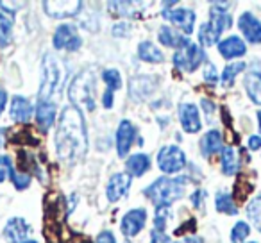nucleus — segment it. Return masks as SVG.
<instances>
[{
    "label": "nucleus",
    "instance_id": "nucleus-40",
    "mask_svg": "<svg viewBox=\"0 0 261 243\" xmlns=\"http://www.w3.org/2000/svg\"><path fill=\"white\" fill-rule=\"evenodd\" d=\"M200 105H202L206 118H207V120H211V116H213V115H215V111H217V105H215L213 102L210 100V98H202V100H200Z\"/></svg>",
    "mask_w": 261,
    "mask_h": 243
},
{
    "label": "nucleus",
    "instance_id": "nucleus-19",
    "mask_svg": "<svg viewBox=\"0 0 261 243\" xmlns=\"http://www.w3.org/2000/svg\"><path fill=\"white\" fill-rule=\"evenodd\" d=\"M56 104L54 102H38V105L34 107V116H36L38 127L41 129L43 132H47L48 129L54 125L56 122Z\"/></svg>",
    "mask_w": 261,
    "mask_h": 243
},
{
    "label": "nucleus",
    "instance_id": "nucleus-43",
    "mask_svg": "<svg viewBox=\"0 0 261 243\" xmlns=\"http://www.w3.org/2000/svg\"><path fill=\"white\" fill-rule=\"evenodd\" d=\"M113 102H115V95H113V91L106 90L104 95H102V105H104V109H111Z\"/></svg>",
    "mask_w": 261,
    "mask_h": 243
},
{
    "label": "nucleus",
    "instance_id": "nucleus-51",
    "mask_svg": "<svg viewBox=\"0 0 261 243\" xmlns=\"http://www.w3.org/2000/svg\"><path fill=\"white\" fill-rule=\"evenodd\" d=\"M247 243H257V241H247Z\"/></svg>",
    "mask_w": 261,
    "mask_h": 243
},
{
    "label": "nucleus",
    "instance_id": "nucleus-29",
    "mask_svg": "<svg viewBox=\"0 0 261 243\" xmlns=\"http://www.w3.org/2000/svg\"><path fill=\"white\" fill-rule=\"evenodd\" d=\"M245 213L249 220L256 225V229L261 232V195H256L245 207Z\"/></svg>",
    "mask_w": 261,
    "mask_h": 243
},
{
    "label": "nucleus",
    "instance_id": "nucleus-27",
    "mask_svg": "<svg viewBox=\"0 0 261 243\" xmlns=\"http://www.w3.org/2000/svg\"><path fill=\"white\" fill-rule=\"evenodd\" d=\"M245 63L243 61H236V63H229L227 66H224V70H222V75L218 77V80H220L222 86L225 88H231L232 84H234V79L238 73H242L243 70H245Z\"/></svg>",
    "mask_w": 261,
    "mask_h": 243
},
{
    "label": "nucleus",
    "instance_id": "nucleus-8",
    "mask_svg": "<svg viewBox=\"0 0 261 243\" xmlns=\"http://www.w3.org/2000/svg\"><path fill=\"white\" fill-rule=\"evenodd\" d=\"M54 43L56 50H66V52H77L83 45L79 33H77V27L72 23H63L56 29L54 33Z\"/></svg>",
    "mask_w": 261,
    "mask_h": 243
},
{
    "label": "nucleus",
    "instance_id": "nucleus-32",
    "mask_svg": "<svg viewBox=\"0 0 261 243\" xmlns=\"http://www.w3.org/2000/svg\"><path fill=\"white\" fill-rule=\"evenodd\" d=\"M102 79H104L106 86L109 91H116L122 88V73L116 68H108L102 72Z\"/></svg>",
    "mask_w": 261,
    "mask_h": 243
},
{
    "label": "nucleus",
    "instance_id": "nucleus-26",
    "mask_svg": "<svg viewBox=\"0 0 261 243\" xmlns=\"http://www.w3.org/2000/svg\"><path fill=\"white\" fill-rule=\"evenodd\" d=\"M138 58L145 63H152V65H158V63L165 61V54L152 43V41H142L138 45Z\"/></svg>",
    "mask_w": 261,
    "mask_h": 243
},
{
    "label": "nucleus",
    "instance_id": "nucleus-1",
    "mask_svg": "<svg viewBox=\"0 0 261 243\" xmlns=\"http://www.w3.org/2000/svg\"><path fill=\"white\" fill-rule=\"evenodd\" d=\"M56 152L58 157L66 165H73L84 157L88 150V132L84 116L73 105H66L59 116L56 127Z\"/></svg>",
    "mask_w": 261,
    "mask_h": 243
},
{
    "label": "nucleus",
    "instance_id": "nucleus-12",
    "mask_svg": "<svg viewBox=\"0 0 261 243\" xmlns=\"http://www.w3.org/2000/svg\"><path fill=\"white\" fill-rule=\"evenodd\" d=\"M136 140V127L129 120H122L116 129V154L118 157H127Z\"/></svg>",
    "mask_w": 261,
    "mask_h": 243
},
{
    "label": "nucleus",
    "instance_id": "nucleus-35",
    "mask_svg": "<svg viewBox=\"0 0 261 243\" xmlns=\"http://www.w3.org/2000/svg\"><path fill=\"white\" fill-rule=\"evenodd\" d=\"M9 179H11V182L15 184L16 190H25V188H29V184H31V175L27 174V172L13 170L11 175H9Z\"/></svg>",
    "mask_w": 261,
    "mask_h": 243
},
{
    "label": "nucleus",
    "instance_id": "nucleus-13",
    "mask_svg": "<svg viewBox=\"0 0 261 243\" xmlns=\"http://www.w3.org/2000/svg\"><path fill=\"white\" fill-rule=\"evenodd\" d=\"M130 190V175L127 172H118V174L111 175L108 186H106V197L109 202H118L120 199L129 193Z\"/></svg>",
    "mask_w": 261,
    "mask_h": 243
},
{
    "label": "nucleus",
    "instance_id": "nucleus-21",
    "mask_svg": "<svg viewBox=\"0 0 261 243\" xmlns=\"http://www.w3.org/2000/svg\"><path fill=\"white\" fill-rule=\"evenodd\" d=\"M127 174L135 175V177H142L145 172L150 170V156L145 152H136L133 156L127 157L125 161Z\"/></svg>",
    "mask_w": 261,
    "mask_h": 243
},
{
    "label": "nucleus",
    "instance_id": "nucleus-14",
    "mask_svg": "<svg viewBox=\"0 0 261 243\" xmlns=\"http://www.w3.org/2000/svg\"><path fill=\"white\" fill-rule=\"evenodd\" d=\"M179 122H181L182 131L190 132V134H195L202 129L199 109L192 102H185V104L179 105Z\"/></svg>",
    "mask_w": 261,
    "mask_h": 243
},
{
    "label": "nucleus",
    "instance_id": "nucleus-17",
    "mask_svg": "<svg viewBox=\"0 0 261 243\" xmlns=\"http://www.w3.org/2000/svg\"><path fill=\"white\" fill-rule=\"evenodd\" d=\"M9 115H11L13 122H16V124H29L34 115V107L29 98L22 97V95H15L11 100Z\"/></svg>",
    "mask_w": 261,
    "mask_h": 243
},
{
    "label": "nucleus",
    "instance_id": "nucleus-50",
    "mask_svg": "<svg viewBox=\"0 0 261 243\" xmlns=\"http://www.w3.org/2000/svg\"><path fill=\"white\" fill-rule=\"evenodd\" d=\"M23 243H38L36 239H27V241H23Z\"/></svg>",
    "mask_w": 261,
    "mask_h": 243
},
{
    "label": "nucleus",
    "instance_id": "nucleus-49",
    "mask_svg": "<svg viewBox=\"0 0 261 243\" xmlns=\"http://www.w3.org/2000/svg\"><path fill=\"white\" fill-rule=\"evenodd\" d=\"M257 127H259V132H261V109L257 111Z\"/></svg>",
    "mask_w": 261,
    "mask_h": 243
},
{
    "label": "nucleus",
    "instance_id": "nucleus-33",
    "mask_svg": "<svg viewBox=\"0 0 261 243\" xmlns=\"http://www.w3.org/2000/svg\"><path fill=\"white\" fill-rule=\"evenodd\" d=\"M250 234V225L247 222H236L231 231V243H245V239Z\"/></svg>",
    "mask_w": 261,
    "mask_h": 243
},
{
    "label": "nucleus",
    "instance_id": "nucleus-23",
    "mask_svg": "<svg viewBox=\"0 0 261 243\" xmlns=\"http://www.w3.org/2000/svg\"><path fill=\"white\" fill-rule=\"evenodd\" d=\"M158 83H152V77H136V79L130 80V97L136 98V100H142L143 97H147V95H150L154 90H156Z\"/></svg>",
    "mask_w": 261,
    "mask_h": 243
},
{
    "label": "nucleus",
    "instance_id": "nucleus-34",
    "mask_svg": "<svg viewBox=\"0 0 261 243\" xmlns=\"http://www.w3.org/2000/svg\"><path fill=\"white\" fill-rule=\"evenodd\" d=\"M170 217H172L170 207H156V213H154V229L156 231H165Z\"/></svg>",
    "mask_w": 261,
    "mask_h": 243
},
{
    "label": "nucleus",
    "instance_id": "nucleus-44",
    "mask_svg": "<svg viewBox=\"0 0 261 243\" xmlns=\"http://www.w3.org/2000/svg\"><path fill=\"white\" fill-rule=\"evenodd\" d=\"M247 147H249L250 150H259L261 149V136H249V140H247Z\"/></svg>",
    "mask_w": 261,
    "mask_h": 243
},
{
    "label": "nucleus",
    "instance_id": "nucleus-2",
    "mask_svg": "<svg viewBox=\"0 0 261 243\" xmlns=\"http://www.w3.org/2000/svg\"><path fill=\"white\" fill-rule=\"evenodd\" d=\"M190 182V177H160L145 188V197L156 207H170L175 200H179L186 192V184Z\"/></svg>",
    "mask_w": 261,
    "mask_h": 243
},
{
    "label": "nucleus",
    "instance_id": "nucleus-36",
    "mask_svg": "<svg viewBox=\"0 0 261 243\" xmlns=\"http://www.w3.org/2000/svg\"><path fill=\"white\" fill-rule=\"evenodd\" d=\"M15 170L13 161L9 156H0V182H4L6 179L11 175V172Z\"/></svg>",
    "mask_w": 261,
    "mask_h": 243
},
{
    "label": "nucleus",
    "instance_id": "nucleus-30",
    "mask_svg": "<svg viewBox=\"0 0 261 243\" xmlns=\"http://www.w3.org/2000/svg\"><path fill=\"white\" fill-rule=\"evenodd\" d=\"M13 40V20L8 15L0 13V47L4 48Z\"/></svg>",
    "mask_w": 261,
    "mask_h": 243
},
{
    "label": "nucleus",
    "instance_id": "nucleus-10",
    "mask_svg": "<svg viewBox=\"0 0 261 243\" xmlns=\"http://www.w3.org/2000/svg\"><path fill=\"white\" fill-rule=\"evenodd\" d=\"M163 18L167 22L174 23L177 29H181L185 34H192L193 33V27H195V11L188 8H177V9H163L161 11Z\"/></svg>",
    "mask_w": 261,
    "mask_h": 243
},
{
    "label": "nucleus",
    "instance_id": "nucleus-41",
    "mask_svg": "<svg viewBox=\"0 0 261 243\" xmlns=\"http://www.w3.org/2000/svg\"><path fill=\"white\" fill-rule=\"evenodd\" d=\"M207 193L204 192V190H195V192L190 195V200H192V206L193 207H200V204H202V200L206 199Z\"/></svg>",
    "mask_w": 261,
    "mask_h": 243
},
{
    "label": "nucleus",
    "instance_id": "nucleus-16",
    "mask_svg": "<svg viewBox=\"0 0 261 243\" xmlns=\"http://www.w3.org/2000/svg\"><path fill=\"white\" fill-rule=\"evenodd\" d=\"M29 234H31V225L20 217L11 218L4 227V238L8 239L9 243L27 241V239H29Z\"/></svg>",
    "mask_w": 261,
    "mask_h": 243
},
{
    "label": "nucleus",
    "instance_id": "nucleus-47",
    "mask_svg": "<svg viewBox=\"0 0 261 243\" xmlns=\"http://www.w3.org/2000/svg\"><path fill=\"white\" fill-rule=\"evenodd\" d=\"M175 243H204L202 238H199V236H186V238H182L181 241H175Z\"/></svg>",
    "mask_w": 261,
    "mask_h": 243
},
{
    "label": "nucleus",
    "instance_id": "nucleus-4",
    "mask_svg": "<svg viewBox=\"0 0 261 243\" xmlns=\"http://www.w3.org/2000/svg\"><path fill=\"white\" fill-rule=\"evenodd\" d=\"M63 66L61 61L56 58L52 52H47L43 56L41 63V80H40V91H38V100L40 102H50V98L59 90L63 80Z\"/></svg>",
    "mask_w": 261,
    "mask_h": 243
},
{
    "label": "nucleus",
    "instance_id": "nucleus-31",
    "mask_svg": "<svg viewBox=\"0 0 261 243\" xmlns=\"http://www.w3.org/2000/svg\"><path fill=\"white\" fill-rule=\"evenodd\" d=\"M138 4H135V2H109L108 8L109 11L113 13V15H120V16H136L138 15V11L133 8H136Z\"/></svg>",
    "mask_w": 261,
    "mask_h": 243
},
{
    "label": "nucleus",
    "instance_id": "nucleus-37",
    "mask_svg": "<svg viewBox=\"0 0 261 243\" xmlns=\"http://www.w3.org/2000/svg\"><path fill=\"white\" fill-rule=\"evenodd\" d=\"M23 6H25V2H6V0H0V8L4 9V13H8V15L18 13Z\"/></svg>",
    "mask_w": 261,
    "mask_h": 243
},
{
    "label": "nucleus",
    "instance_id": "nucleus-48",
    "mask_svg": "<svg viewBox=\"0 0 261 243\" xmlns=\"http://www.w3.org/2000/svg\"><path fill=\"white\" fill-rule=\"evenodd\" d=\"M6 129H2L0 127V149H2V145H4V142H6Z\"/></svg>",
    "mask_w": 261,
    "mask_h": 243
},
{
    "label": "nucleus",
    "instance_id": "nucleus-11",
    "mask_svg": "<svg viewBox=\"0 0 261 243\" xmlns=\"http://www.w3.org/2000/svg\"><path fill=\"white\" fill-rule=\"evenodd\" d=\"M81 8H83V2L79 0H47L43 2V9L50 18H72V16H77L81 13Z\"/></svg>",
    "mask_w": 261,
    "mask_h": 243
},
{
    "label": "nucleus",
    "instance_id": "nucleus-42",
    "mask_svg": "<svg viewBox=\"0 0 261 243\" xmlns=\"http://www.w3.org/2000/svg\"><path fill=\"white\" fill-rule=\"evenodd\" d=\"M97 243H116V238L111 231H102L97 236Z\"/></svg>",
    "mask_w": 261,
    "mask_h": 243
},
{
    "label": "nucleus",
    "instance_id": "nucleus-24",
    "mask_svg": "<svg viewBox=\"0 0 261 243\" xmlns=\"http://www.w3.org/2000/svg\"><path fill=\"white\" fill-rule=\"evenodd\" d=\"M220 168L224 175H234L240 170V157L232 147H224L220 152Z\"/></svg>",
    "mask_w": 261,
    "mask_h": 243
},
{
    "label": "nucleus",
    "instance_id": "nucleus-45",
    "mask_svg": "<svg viewBox=\"0 0 261 243\" xmlns=\"http://www.w3.org/2000/svg\"><path fill=\"white\" fill-rule=\"evenodd\" d=\"M127 31H129V23L122 22V23H116L115 29H113V34H115V36H118V34L120 36H125Z\"/></svg>",
    "mask_w": 261,
    "mask_h": 243
},
{
    "label": "nucleus",
    "instance_id": "nucleus-5",
    "mask_svg": "<svg viewBox=\"0 0 261 243\" xmlns=\"http://www.w3.org/2000/svg\"><path fill=\"white\" fill-rule=\"evenodd\" d=\"M227 9H211L210 20L202 23L199 29V41L202 47H213L218 45V40L232 25V18L227 15Z\"/></svg>",
    "mask_w": 261,
    "mask_h": 243
},
{
    "label": "nucleus",
    "instance_id": "nucleus-22",
    "mask_svg": "<svg viewBox=\"0 0 261 243\" xmlns=\"http://www.w3.org/2000/svg\"><path fill=\"white\" fill-rule=\"evenodd\" d=\"M222 145H224L222 132L217 131V129L207 131L206 134L202 136V140H200V149H202L204 156H213V154L222 152V149H224Z\"/></svg>",
    "mask_w": 261,
    "mask_h": 243
},
{
    "label": "nucleus",
    "instance_id": "nucleus-25",
    "mask_svg": "<svg viewBox=\"0 0 261 243\" xmlns=\"http://www.w3.org/2000/svg\"><path fill=\"white\" fill-rule=\"evenodd\" d=\"M243 86L247 90V95L249 98L254 102V104L261 105V72L254 70V72H249L243 79Z\"/></svg>",
    "mask_w": 261,
    "mask_h": 243
},
{
    "label": "nucleus",
    "instance_id": "nucleus-7",
    "mask_svg": "<svg viewBox=\"0 0 261 243\" xmlns=\"http://www.w3.org/2000/svg\"><path fill=\"white\" fill-rule=\"evenodd\" d=\"M204 61H206V52L202 50V47L192 43V41L182 50H177L174 54V65L179 70H186V72H195Z\"/></svg>",
    "mask_w": 261,
    "mask_h": 243
},
{
    "label": "nucleus",
    "instance_id": "nucleus-6",
    "mask_svg": "<svg viewBox=\"0 0 261 243\" xmlns=\"http://www.w3.org/2000/svg\"><path fill=\"white\" fill-rule=\"evenodd\" d=\"M158 167L163 174L174 175L185 170L186 167V156L177 145H165L158 152Z\"/></svg>",
    "mask_w": 261,
    "mask_h": 243
},
{
    "label": "nucleus",
    "instance_id": "nucleus-38",
    "mask_svg": "<svg viewBox=\"0 0 261 243\" xmlns=\"http://www.w3.org/2000/svg\"><path fill=\"white\" fill-rule=\"evenodd\" d=\"M150 243H175V241L170 238V236L165 234L163 231L152 229V231H150Z\"/></svg>",
    "mask_w": 261,
    "mask_h": 243
},
{
    "label": "nucleus",
    "instance_id": "nucleus-20",
    "mask_svg": "<svg viewBox=\"0 0 261 243\" xmlns=\"http://www.w3.org/2000/svg\"><path fill=\"white\" fill-rule=\"evenodd\" d=\"M158 38H160V41L165 45V47L174 48L175 52L182 50V48H185L186 45L190 43L188 38L182 36L181 33H177V31L172 29V27H168V25L160 27V31H158Z\"/></svg>",
    "mask_w": 261,
    "mask_h": 243
},
{
    "label": "nucleus",
    "instance_id": "nucleus-28",
    "mask_svg": "<svg viewBox=\"0 0 261 243\" xmlns=\"http://www.w3.org/2000/svg\"><path fill=\"white\" fill-rule=\"evenodd\" d=\"M215 206H217L218 213H224V214H236L238 209H236V204L232 200V197L225 192H218L217 197H215Z\"/></svg>",
    "mask_w": 261,
    "mask_h": 243
},
{
    "label": "nucleus",
    "instance_id": "nucleus-39",
    "mask_svg": "<svg viewBox=\"0 0 261 243\" xmlns=\"http://www.w3.org/2000/svg\"><path fill=\"white\" fill-rule=\"evenodd\" d=\"M204 79H206L207 83H211V84L218 83V73H217V68H215V65L207 63L206 68H204Z\"/></svg>",
    "mask_w": 261,
    "mask_h": 243
},
{
    "label": "nucleus",
    "instance_id": "nucleus-46",
    "mask_svg": "<svg viewBox=\"0 0 261 243\" xmlns=\"http://www.w3.org/2000/svg\"><path fill=\"white\" fill-rule=\"evenodd\" d=\"M6 104H8V93H6L4 90H0V116H2V113H4Z\"/></svg>",
    "mask_w": 261,
    "mask_h": 243
},
{
    "label": "nucleus",
    "instance_id": "nucleus-18",
    "mask_svg": "<svg viewBox=\"0 0 261 243\" xmlns=\"http://www.w3.org/2000/svg\"><path fill=\"white\" fill-rule=\"evenodd\" d=\"M218 54L227 61H232L236 58H243L247 54V45L242 38L229 36L225 40L218 41Z\"/></svg>",
    "mask_w": 261,
    "mask_h": 243
},
{
    "label": "nucleus",
    "instance_id": "nucleus-9",
    "mask_svg": "<svg viewBox=\"0 0 261 243\" xmlns=\"http://www.w3.org/2000/svg\"><path fill=\"white\" fill-rule=\"evenodd\" d=\"M147 217L149 214H147V209H143V207H136V209L127 211L122 217V220H120V231H122V234L125 238L138 236L143 231V227H145Z\"/></svg>",
    "mask_w": 261,
    "mask_h": 243
},
{
    "label": "nucleus",
    "instance_id": "nucleus-15",
    "mask_svg": "<svg viewBox=\"0 0 261 243\" xmlns=\"http://www.w3.org/2000/svg\"><path fill=\"white\" fill-rule=\"evenodd\" d=\"M238 29L250 45L261 43V22L252 13H243L238 18Z\"/></svg>",
    "mask_w": 261,
    "mask_h": 243
},
{
    "label": "nucleus",
    "instance_id": "nucleus-3",
    "mask_svg": "<svg viewBox=\"0 0 261 243\" xmlns=\"http://www.w3.org/2000/svg\"><path fill=\"white\" fill-rule=\"evenodd\" d=\"M68 98L73 107L93 111L95 109V75L91 70L79 72L68 88Z\"/></svg>",
    "mask_w": 261,
    "mask_h": 243
}]
</instances>
